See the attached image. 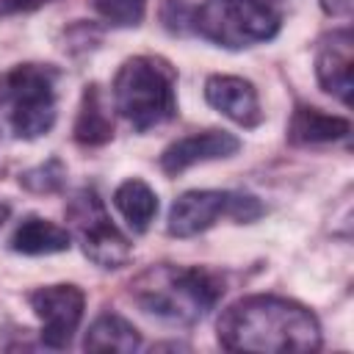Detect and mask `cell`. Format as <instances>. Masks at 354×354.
I'll use <instances>...</instances> for the list:
<instances>
[{
  "label": "cell",
  "instance_id": "cell-1",
  "mask_svg": "<svg viewBox=\"0 0 354 354\" xmlns=\"http://www.w3.org/2000/svg\"><path fill=\"white\" fill-rule=\"evenodd\" d=\"M227 351L310 354L321 348V324L299 301L285 296L252 293L232 301L216 324Z\"/></svg>",
  "mask_w": 354,
  "mask_h": 354
},
{
  "label": "cell",
  "instance_id": "cell-2",
  "mask_svg": "<svg viewBox=\"0 0 354 354\" xmlns=\"http://www.w3.org/2000/svg\"><path fill=\"white\" fill-rule=\"evenodd\" d=\"M224 288L207 268L158 263L130 282V299L147 313L169 324H196L216 307Z\"/></svg>",
  "mask_w": 354,
  "mask_h": 354
},
{
  "label": "cell",
  "instance_id": "cell-3",
  "mask_svg": "<svg viewBox=\"0 0 354 354\" xmlns=\"http://www.w3.org/2000/svg\"><path fill=\"white\" fill-rule=\"evenodd\" d=\"M113 108L138 133L177 116V72L160 55H133L113 77Z\"/></svg>",
  "mask_w": 354,
  "mask_h": 354
},
{
  "label": "cell",
  "instance_id": "cell-4",
  "mask_svg": "<svg viewBox=\"0 0 354 354\" xmlns=\"http://www.w3.org/2000/svg\"><path fill=\"white\" fill-rule=\"evenodd\" d=\"M58 72L44 64H17L0 75V116L17 138H39L55 124Z\"/></svg>",
  "mask_w": 354,
  "mask_h": 354
},
{
  "label": "cell",
  "instance_id": "cell-5",
  "mask_svg": "<svg viewBox=\"0 0 354 354\" xmlns=\"http://www.w3.org/2000/svg\"><path fill=\"white\" fill-rule=\"evenodd\" d=\"M191 28L227 50L268 41L282 28V0H207L194 8Z\"/></svg>",
  "mask_w": 354,
  "mask_h": 354
},
{
  "label": "cell",
  "instance_id": "cell-6",
  "mask_svg": "<svg viewBox=\"0 0 354 354\" xmlns=\"http://www.w3.org/2000/svg\"><path fill=\"white\" fill-rule=\"evenodd\" d=\"M263 205L252 194H235V191H185L174 199L169 207L166 230L174 238H194L205 230H210L221 216L249 224L263 216Z\"/></svg>",
  "mask_w": 354,
  "mask_h": 354
},
{
  "label": "cell",
  "instance_id": "cell-7",
  "mask_svg": "<svg viewBox=\"0 0 354 354\" xmlns=\"http://www.w3.org/2000/svg\"><path fill=\"white\" fill-rule=\"evenodd\" d=\"M72 230L83 246V254L100 268H122L130 260V241L119 232V227L105 213L102 199L94 188H83L69 202Z\"/></svg>",
  "mask_w": 354,
  "mask_h": 354
},
{
  "label": "cell",
  "instance_id": "cell-8",
  "mask_svg": "<svg viewBox=\"0 0 354 354\" xmlns=\"http://www.w3.org/2000/svg\"><path fill=\"white\" fill-rule=\"evenodd\" d=\"M30 310L41 321V343L47 348H66L83 321L86 296L77 285H44L30 296Z\"/></svg>",
  "mask_w": 354,
  "mask_h": 354
},
{
  "label": "cell",
  "instance_id": "cell-9",
  "mask_svg": "<svg viewBox=\"0 0 354 354\" xmlns=\"http://www.w3.org/2000/svg\"><path fill=\"white\" fill-rule=\"evenodd\" d=\"M315 77L318 86L337 97L343 105L351 102L354 94V39L348 28L332 30L318 41L315 50Z\"/></svg>",
  "mask_w": 354,
  "mask_h": 354
},
{
  "label": "cell",
  "instance_id": "cell-10",
  "mask_svg": "<svg viewBox=\"0 0 354 354\" xmlns=\"http://www.w3.org/2000/svg\"><path fill=\"white\" fill-rule=\"evenodd\" d=\"M205 100L213 111L227 116L241 127H257L263 122V108L257 88L238 75H210L205 80Z\"/></svg>",
  "mask_w": 354,
  "mask_h": 354
},
{
  "label": "cell",
  "instance_id": "cell-11",
  "mask_svg": "<svg viewBox=\"0 0 354 354\" xmlns=\"http://www.w3.org/2000/svg\"><path fill=\"white\" fill-rule=\"evenodd\" d=\"M238 149H241L238 136L227 130H202V133H191V136L171 141L160 155V169L166 174H180L196 163L230 158Z\"/></svg>",
  "mask_w": 354,
  "mask_h": 354
},
{
  "label": "cell",
  "instance_id": "cell-12",
  "mask_svg": "<svg viewBox=\"0 0 354 354\" xmlns=\"http://www.w3.org/2000/svg\"><path fill=\"white\" fill-rule=\"evenodd\" d=\"M351 133L348 119L326 113L321 108L313 105H296L290 124H288V141L290 144H329V141H340Z\"/></svg>",
  "mask_w": 354,
  "mask_h": 354
},
{
  "label": "cell",
  "instance_id": "cell-13",
  "mask_svg": "<svg viewBox=\"0 0 354 354\" xmlns=\"http://www.w3.org/2000/svg\"><path fill=\"white\" fill-rule=\"evenodd\" d=\"M113 138V119L108 113V102L97 83L83 88L77 116H75V141L83 147H102Z\"/></svg>",
  "mask_w": 354,
  "mask_h": 354
},
{
  "label": "cell",
  "instance_id": "cell-14",
  "mask_svg": "<svg viewBox=\"0 0 354 354\" xmlns=\"http://www.w3.org/2000/svg\"><path fill=\"white\" fill-rule=\"evenodd\" d=\"M8 243L17 254H58L72 246V235H69V230H64L47 218L28 216L25 221L17 224Z\"/></svg>",
  "mask_w": 354,
  "mask_h": 354
},
{
  "label": "cell",
  "instance_id": "cell-15",
  "mask_svg": "<svg viewBox=\"0 0 354 354\" xmlns=\"http://www.w3.org/2000/svg\"><path fill=\"white\" fill-rule=\"evenodd\" d=\"M141 346V335L138 329L124 321L116 313H102L100 318L91 321L86 337H83V348L86 351H119V354H130Z\"/></svg>",
  "mask_w": 354,
  "mask_h": 354
},
{
  "label": "cell",
  "instance_id": "cell-16",
  "mask_svg": "<svg viewBox=\"0 0 354 354\" xmlns=\"http://www.w3.org/2000/svg\"><path fill=\"white\" fill-rule=\"evenodd\" d=\"M113 207L130 224L133 232H144L158 216V194L144 180L130 177L113 191Z\"/></svg>",
  "mask_w": 354,
  "mask_h": 354
},
{
  "label": "cell",
  "instance_id": "cell-17",
  "mask_svg": "<svg viewBox=\"0 0 354 354\" xmlns=\"http://www.w3.org/2000/svg\"><path fill=\"white\" fill-rule=\"evenodd\" d=\"M94 8L113 28H136L147 14V0H94Z\"/></svg>",
  "mask_w": 354,
  "mask_h": 354
},
{
  "label": "cell",
  "instance_id": "cell-18",
  "mask_svg": "<svg viewBox=\"0 0 354 354\" xmlns=\"http://www.w3.org/2000/svg\"><path fill=\"white\" fill-rule=\"evenodd\" d=\"M64 180H66V169H64V163L58 158L36 166V169H30V171H25L19 177V183L28 191H36V194H53V191H58L64 185Z\"/></svg>",
  "mask_w": 354,
  "mask_h": 354
},
{
  "label": "cell",
  "instance_id": "cell-19",
  "mask_svg": "<svg viewBox=\"0 0 354 354\" xmlns=\"http://www.w3.org/2000/svg\"><path fill=\"white\" fill-rule=\"evenodd\" d=\"M160 19H163V25L171 33L194 30L191 28V22H194V6H188L185 0H166L163 8H160Z\"/></svg>",
  "mask_w": 354,
  "mask_h": 354
},
{
  "label": "cell",
  "instance_id": "cell-20",
  "mask_svg": "<svg viewBox=\"0 0 354 354\" xmlns=\"http://www.w3.org/2000/svg\"><path fill=\"white\" fill-rule=\"evenodd\" d=\"M318 3L329 17H348L354 8V0H318Z\"/></svg>",
  "mask_w": 354,
  "mask_h": 354
},
{
  "label": "cell",
  "instance_id": "cell-21",
  "mask_svg": "<svg viewBox=\"0 0 354 354\" xmlns=\"http://www.w3.org/2000/svg\"><path fill=\"white\" fill-rule=\"evenodd\" d=\"M47 3H53V0H17V11H36Z\"/></svg>",
  "mask_w": 354,
  "mask_h": 354
},
{
  "label": "cell",
  "instance_id": "cell-22",
  "mask_svg": "<svg viewBox=\"0 0 354 354\" xmlns=\"http://www.w3.org/2000/svg\"><path fill=\"white\" fill-rule=\"evenodd\" d=\"M3 14H17V0H0V17Z\"/></svg>",
  "mask_w": 354,
  "mask_h": 354
},
{
  "label": "cell",
  "instance_id": "cell-23",
  "mask_svg": "<svg viewBox=\"0 0 354 354\" xmlns=\"http://www.w3.org/2000/svg\"><path fill=\"white\" fill-rule=\"evenodd\" d=\"M8 216H11V207H8L6 202H0V227L8 221Z\"/></svg>",
  "mask_w": 354,
  "mask_h": 354
}]
</instances>
